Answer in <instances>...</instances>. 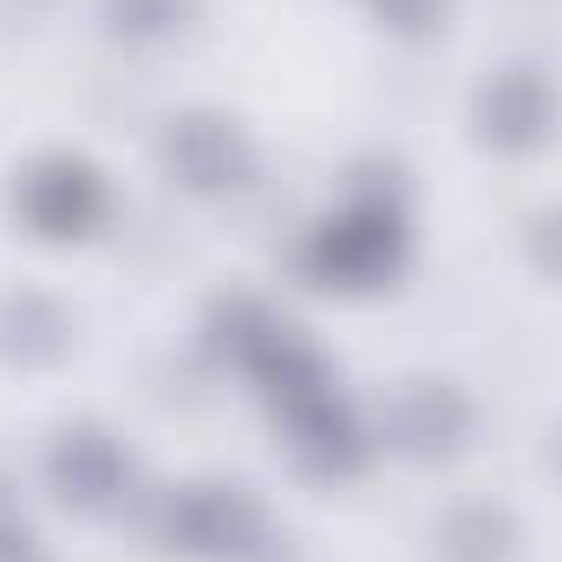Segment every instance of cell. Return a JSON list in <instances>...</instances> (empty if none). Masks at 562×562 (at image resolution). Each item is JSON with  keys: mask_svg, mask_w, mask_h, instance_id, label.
<instances>
[{"mask_svg": "<svg viewBox=\"0 0 562 562\" xmlns=\"http://www.w3.org/2000/svg\"><path fill=\"white\" fill-rule=\"evenodd\" d=\"M431 543L445 562H510L517 557V517L491 497H464L438 517Z\"/></svg>", "mask_w": 562, "mask_h": 562, "instance_id": "30bf717a", "label": "cell"}, {"mask_svg": "<svg viewBox=\"0 0 562 562\" xmlns=\"http://www.w3.org/2000/svg\"><path fill=\"white\" fill-rule=\"evenodd\" d=\"M367 7H373V20H380L386 33H400V40H425V33H438L445 13H451V0H367Z\"/></svg>", "mask_w": 562, "mask_h": 562, "instance_id": "4fadbf2b", "label": "cell"}, {"mask_svg": "<svg viewBox=\"0 0 562 562\" xmlns=\"http://www.w3.org/2000/svg\"><path fill=\"white\" fill-rule=\"evenodd\" d=\"M72 353V314L46 288H13L0 294V360L20 373L59 367Z\"/></svg>", "mask_w": 562, "mask_h": 562, "instance_id": "9c48e42d", "label": "cell"}, {"mask_svg": "<svg viewBox=\"0 0 562 562\" xmlns=\"http://www.w3.org/2000/svg\"><path fill=\"white\" fill-rule=\"evenodd\" d=\"M46 484L66 510L79 517H105L132 497V451L105 431V425L79 419L66 425L53 445H46Z\"/></svg>", "mask_w": 562, "mask_h": 562, "instance_id": "8992f818", "label": "cell"}, {"mask_svg": "<svg viewBox=\"0 0 562 562\" xmlns=\"http://www.w3.org/2000/svg\"><path fill=\"white\" fill-rule=\"evenodd\" d=\"M144 530H150V543H164L177 557L236 562L269 530V517L243 484H170L144 504Z\"/></svg>", "mask_w": 562, "mask_h": 562, "instance_id": "7a4b0ae2", "label": "cell"}, {"mask_svg": "<svg viewBox=\"0 0 562 562\" xmlns=\"http://www.w3.org/2000/svg\"><path fill=\"white\" fill-rule=\"evenodd\" d=\"M557 112H562L557 79L543 66H497L471 92V132H477V144H491L504 157H524V150L550 144Z\"/></svg>", "mask_w": 562, "mask_h": 562, "instance_id": "5b68a950", "label": "cell"}, {"mask_svg": "<svg viewBox=\"0 0 562 562\" xmlns=\"http://www.w3.org/2000/svg\"><path fill=\"white\" fill-rule=\"evenodd\" d=\"M190 7L196 0H99V20H105V33L150 46V40H170L177 26H190Z\"/></svg>", "mask_w": 562, "mask_h": 562, "instance_id": "7c38bea8", "label": "cell"}, {"mask_svg": "<svg viewBox=\"0 0 562 562\" xmlns=\"http://www.w3.org/2000/svg\"><path fill=\"white\" fill-rule=\"evenodd\" d=\"M471 425H477V413H471L464 386H451V380H406V386H393V400L380 413V438H386V451H400L413 464H445V458L464 451Z\"/></svg>", "mask_w": 562, "mask_h": 562, "instance_id": "52a82bcc", "label": "cell"}, {"mask_svg": "<svg viewBox=\"0 0 562 562\" xmlns=\"http://www.w3.org/2000/svg\"><path fill=\"white\" fill-rule=\"evenodd\" d=\"M13 210L33 236L46 243H86L105 216H112V190L99 177L92 157H72V150H46L33 157L20 177H13Z\"/></svg>", "mask_w": 562, "mask_h": 562, "instance_id": "3957f363", "label": "cell"}, {"mask_svg": "<svg viewBox=\"0 0 562 562\" xmlns=\"http://www.w3.org/2000/svg\"><path fill=\"white\" fill-rule=\"evenodd\" d=\"M7 530H26V510H20V491L0 477V537H7Z\"/></svg>", "mask_w": 562, "mask_h": 562, "instance_id": "e0dca14e", "label": "cell"}, {"mask_svg": "<svg viewBox=\"0 0 562 562\" xmlns=\"http://www.w3.org/2000/svg\"><path fill=\"white\" fill-rule=\"evenodd\" d=\"M26 7H40V0H26Z\"/></svg>", "mask_w": 562, "mask_h": 562, "instance_id": "d6986e66", "label": "cell"}, {"mask_svg": "<svg viewBox=\"0 0 562 562\" xmlns=\"http://www.w3.org/2000/svg\"><path fill=\"white\" fill-rule=\"evenodd\" d=\"M281 425V445H288V458L307 471V477H327V484H340V477H353L360 464H367V425L360 413L327 386V393H307V400H294V406H281L276 413Z\"/></svg>", "mask_w": 562, "mask_h": 562, "instance_id": "ba28073f", "label": "cell"}, {"mask_svg": "<svg viewBox=\"0 0 562 562\" xmlns=\"http://www.w3.org/2000/svg\"><path fill=\"white\" fill-rule=\"evenodd\" d=\"M157 157L170 170L177 190L190 196H229L256 177V144L249 132L229 119V112H210V105H190V112H170L164 119V138Z\"/></svg>", "mask_w": 562, "mask_h": 562, "instance_id": "277c9868", "label": "cell"}, {"mask_svg": "<svg viewBox=\"0 0 562 562\" xmlns=\"http://www.w3.org/2000/svg\"><path fill=\"white\" fill-rule=\"evenodd\" d=\"M550 471L562 477V419H557V431H550Z\"/></svg>", "mask_w": 562, "mask_h": 562, "instance_id": "ac0fdd59", "label": "cell"}, {"mask_svg": "<svg viewBox=\"0 0 562 562\" xmlns=\"http://www.w3.org/2000/svg\"><path fill=\"white\" fill-rule=\"evenodd\" d=\"M281 327H288V321H281L269 301H256V294H223V301L210 307V321H203L210 347H216L229 367H249V360H256V353L281 334Z\"/></svg>", "mask_w": 562, "mask_h": 562, "instance_id": "8fae6325", "label": "cell"}, {"mask_svg": "<svg viewBox=\"0 0 562 562\" xmlns=\"http://www.w3.org/2000/svg\"><path fill=\"white\" fill-rule=\"evenodd\" d=\"M0 562H46V550H40L33 530H7L0 537Z\"/></svg>", "mask_w": 562, "mask_h": 562, "instance_id": "2e32d148", "label": "cell"}, {"mask_svg": "<svg viewBox=\"0 0 562 562\" xmlns=\"http://www.w3.org/2000/svg\"><path fill=\"white\" fill-rule=\"evenodd\" d=\"M406 249H413V223H406V203H400V183L393 170H360L347 203L307 229L301 243V269L321 281V288H347V294H367V288H386V281L406 269Z\"/></svg>", "mask_w": 562, "mask_h": 562, "instance_id": "6da1fadb", "label": "cell"}, {"mask_svg": "<svg viewBox=\"0 0 562 562\" xmlns=\"http://www.w3.org/2000/svg\"><path fill=\"white\" fill-rule=\"evenodd\" d=\"M524 256H530V269H537L543 281L562 288V203L537 210V216L524 223Z\"/></svg>", "mask_w": 562, "mask_h": 562, "instance_id": "5bb4252c", "label": "cell"}, {"mask_svg": "<svg viewBox=\"0 0 562 562\" xmlns=\"http://www.w3.org/2000/svg\"><path fill=\"white\" fill-rule=\"evenodd\" d=\"M236 562H301V557H294V543H288V537L262 530V537H256V543H249V550H243Z\"/></svg>", "mask_w": 562, "mask_h": 562, "instance_id": "9a60e30c", "label": "cell"}]
</instances>
